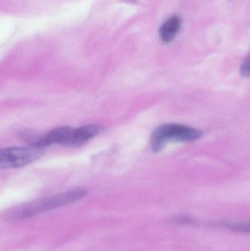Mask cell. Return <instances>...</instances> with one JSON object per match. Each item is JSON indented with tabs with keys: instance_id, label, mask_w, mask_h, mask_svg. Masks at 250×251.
I'll use <instances>...</instances> for the list:
<instances>
[{
	"instance_id": "obj_1",
	"label": "cell",
	"mask_w": 250,
	"mask_h": 251,
	"mask_svg": "<svg viewBox=\"0 0 250 251\" xmlns=\"http://www.w3.org/2000/svg\"><path fill=\"white\" fill-rule=\"evenodd\" d=\"M86 195L85 190H75L38 199L10 209L6 214L5 218L9 221H23L39 214L71 204Z\"/></svg>"
},
{
	"instance_id": "obj_2",
	"label": "cell",
	"mask_w": 250,
	"mask_h": 251,
	"mask_svg": "<svg viewBox=\"0 0 250 251\" xmlns=\"http://www.w3.org/2000/svg\"><path fill=\"white\" fill-rule=\"evenodd\" d=\"M203 131L198 128L177 124L159 126L151 136V146L155 153L162 151L170 142H193L201 138Z\"/></svg>"
},
{
	"instance_id": "obj_3",
	"label": "cell",
	"mask_w": 250,
	"mask_h": 251,
	"mask_svg": "<svg viewBox=\"0 0 250 251\" xmlns=\"http://www.w3.org/2000/svg\"><path fill=\"white\" fill-rule=\"evenodd\" d=\"M42 149L13 147L0 149V169L22 168L42 156Z\"/></svg>"
},
{
	"instance_id": "obj_4",
	"label": "cell",
	"mask_w": 250,
	"mask_h": 251,
	"mask_svg": "<svg viewBox=\"0 0 250 251\" xmlns=\"http://www.w3.org/2000/svg\"><path fill=\"white\" fill-rule=\"evenodd\" d=\"M104 128L102 126L98 125H86L79 128H73L67 148L79 147L82 146L88 140L102 132Z\"/></svg>"
},
{
	"instance_id": "obj_5",
	"label": "cell",
	"mask_w": 250,
	"mask_h": 251,
	"mask_svg": "<svg viewBox=\"0 0 250 251\" xmlns=\"http://www.w3.org/2000/svg\"><path fill=\"white\" fill-rule=\"evenodd\" d=\"M182 26V20L177 16L167 19L159 29V35L164 42L170 43L176 38Z\"/></svg>"
},
{
	"instance_id": "obj_6",
	"label": "cell",
	"mask_w": 250,
	"mask_h": 251,
	"mask_svg": "<svg viewBox=\"0 0 250 251\" xmlns=\"http://www.w3.org/2000/svg\"><path fill=\"white\" fill-rule=\"evenodd\" d=\"M241 74L242 76L245 77H248L250 76V60L249 59H247L243 64H242V67H241Z\"/></svg>"
}]
</instances>
